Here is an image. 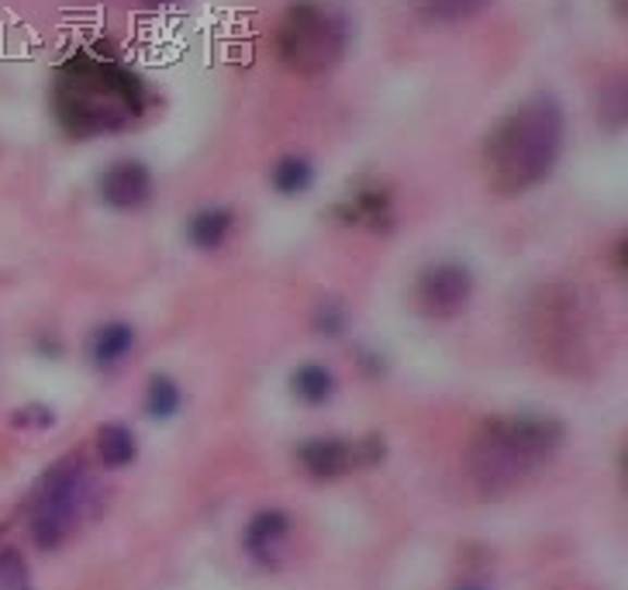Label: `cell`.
I'll list each match as a JSON object with an SVG mask.
<instances>
[{"instance_id": "11", "label": "cell", "mask_w": 628, "mask_h": 590, "mask_svg": "<svg viewBox=\"0 0 628 590\" xmlns=\"http://www.w3.org/2000/svg\"><path fill=\"white\" fill-rule=\"evenodd\" d=\"M235 235V211L225 205H205L187 218V242L200 253H218Z\"/></svg>"}, {"instance_id": "9", "label": "cell", "mask_w": 628, "mask_h": 590, "mask_svg": "<svg viewBox=\"0 0 628 590\" xmlns=\"http://www.w3.org/2000/svg\"><path fill=\"white\" fill-rule=\"evenodd\" d=\"M138 345V335L128 321H104L97 324L90 332V342H87V356L94 362V370H118L121 362H125Z\"/></svg>"}, {"instance_id": "10", "label": "cell", "mask_w": 628, "mask_h": 590, "mask_svg": "<svg viewBox=\"0 0 628 590\" xmlns=\"http://www.w3.org/2000/svg\"><path fill=\"white\" fill-rule=\"evenodd\" d=\"M297 459L315 480H335L349 474V466L356 463V450L342 439H308L297 450Z\"/></svg>"}, {"instance_id": "2", "label": "cell", "mask_w": 628, "mask_h": 590, "mask_svg": "<svg viewBox=\"0 0 628 590\" xmlns=\"http://www.w3.org/2000/svg\"><path fill=\"white\" fill-rule=\"evenodd\" d=\"M52 108L59 125L76 138L114 135L146 111V87L118 59L79 52L56 73Z\"/></svg>"}, {"instance_id": "12", "label": "cell", "mask_w": 628, "mask_h": 590, "mask_svg": "<svg viewBox=\"0 0 628 590\" xmlns=\"http://www.w3.org/2000/svg\"><path fill=\"white\" fill-rule=\"evenodd\" d=\"M315 183V162L300 152H287L273 162L270 170V187L280 194V197H300L308 194V187Z\"/></svg>"}, {"instance_id": "18", "label": "cell", "mask_w": 628, "mask_h": 590, "mask_svg": "<svg viewBox=\"0 0 628 590\" xmlns=\"http://www.w3.org/2000/svg\"><path fill=\"white\" fill-rule=\"evenodd\" d=\"M346 311L342 308H332V304H325V308L318 311V329L325 332V335H338L342 329H346Z\"/></svg>"}, {"instance_id": "7", "label": "cell", "mask_w": 628, "mask_h": 590, "mask_svg": "<svg viewBox=\"0 0 628 590\" xmlns=\"http://www.w3.org/2000/svg\"><path fill=\"white\" fill-rule=\"evenodd\" d=\"M156 194V176L141 159H114L97 176V197L111 211H141Z\"/></svg>"}, {"instance_id": "16", "label": "cell", "mask_w": 628, "mask_h": 590, "mask_svg": "<svg viewBox=\"0 0 628 590\" xmlns=\"http://www.w3.org/2000/svg\"><path fill=\"white\" fill-rule=\"evenodd\" d=\"M491 8V0H421V11L429 22L439 25H459L470 22V17L483 14Z\"/></svg>"}, {"instance_id": "3", "label": "cell", "mask_w": 628, "mask_h": 590, "mask_svg": "<svg viewBox=\"0 0 628 590\" xmlns=\"http://www.w3.org/2000/svg\"><path fill=\"white\" fill-rule=\"evenodd\" d=\"M563 425L545 415H512L483 429L470 450V474L483 494H508L559 453Z\"/></svg>"}, {"instance_id": "17", "label": "cell", "mask_w": 628, "mask_h": 590, "mask_svg": "<svg viewBox=\"0 0 628 590\" xmlns=\"http://www.w3.org/2000/svg\"><path fill=\"white\" fill-rule=\"evenodd\" d=\"M0 590H32V566L17 549H0Z\"/></svg>"}, {"instance_id": "20", "label": "cell", "mask_w": 628, "mask_h": 590, "mask_svg": "<svg viewBox=\"0 0 628 590\" xmlns=\"http://www.w3.org/2000/svg\"><path fill=\"white\" fill-rule=\"evenodd\" d=\"M149 8H163V4H173V0H146Z\"/></svg>"}, {"instance_id": "8", "label": "cell", "mask_w": 628, "mask_h": 590, "mask_svg": "<svg viewBox=\"0 0 628 590\" xmlns=\"http://www.w3.org/2000/svg\"><path fill=\"white\" fill-rule=\"evenodd\" d=\"M291 515L280 512V507H262L256 512L246 525V536H242V545L246 553L259 563V566H276L287 553V542H291Z\"/></svg>"}, {"instance_id": "6", "label": "cell", "mask_w": 628, "mask_h": 590, "mask_svg": "<svg viewBox=\"0 0 628 590\" xmlns=\"http://www.w3.org/2000/svg\"><path fill=\"white\" fill-rule=\"evenodd\" d=\"M477 291L473 270L459 259L429 262L415 280V308L432 321H450L470 308Z\"/></svg>"}, {"instance_id": "14", "label": "cell", "mask_w": 628, "mask_h": 590, "mask_svg": "<svg viewBox=\"0 0 628 590\" xmlns=\"http://www.w3.org/2000/svg\"><path fill=\"white\" fill-rule=\"evenodd\" d=\"M291 386L304 404H325L335 394V373L325 362H304L294 370Z\"/></svg>"}, {"instance_id": "13", "label": "cell", "mask_w": 628, "mask_h": 590, "mask_svg": "<svg viewBox=\"0 0 628 590\" xmlns=\"http://www.w3.org/2000/svg\"><path fill=\"white\" fill-rule=\"evenodd\" d=\"M97 456L108 470H125V466L135 463V456H138L135 432L128 425H118V421L104 425V429L97 432Z\"/></svg>"}, {"instance_id": "5", "label": "cell", "mask_w": 628, "mask_h": 590, "mask_svg": "<svg viewBox=\"0 0 628 590\" xmlns=\"http://www.w3.org/2000/svg\"><path fill=\"white\" fill-rule=\"evenodd\" d=\"M90 501H94V483H90L84 459L70 456L63 463H56L32 494V525L28 528H32L35 545L46 549V553L63 545L73 532V525L84 518Z\"/></svg>"}, {"instance_id": "4", "label": "cell", "mask_w": 628, "mask_h": 590, "mask_svg": "<svg viewBox=\"0 0 628 590\" xmlns=\"http://www.w3.org/2000/svg\"><path fill=\"white\" fill-rule=\"evenodd\" d=\"M349 49V25L321 0H294L276 28L280 63L297 76L332 73Z\"/></svg>"}, {"instance_id": "15", "label": "cell", "mask_w": 628, "mask_h": 590, "mask_svg": "<svg viewBox=\"0 0 628 590\" xmlns=\"http://www.w3.org/2000/svg\"><path fill=\"white\" fill-rule=\"evenodd\" d=\"M184 408V391L170 373H156L146 386V415L156 421H170Z\"/></svg>"}, {"instance_id": "1", "label": "cell", "mask_w": 628, "mask_h": 590, "mask_svg": "<svg viewBox=\"0 0 628 590\" xmlns=\"http://www.w3.org/2000/svg\"><path fill=\"white\" fill-rule=\"evenodd\" d=\"M566 146V114L553 94L512 108L483 138V180L497 197H521L553 176Z\"/></svg>"}, {"instance_id": "19", "label": "cell", "mask_w": 628, "mask_h": 590, "mask_svg": "<svg viewBox=\"0 0 628 590\" xmlns=\"http://www.w3.org/2000/svg\"><path fill=\"white\" fill-rule=\"evenodd\" d=\"M456 590H488V587H480V583H459Z\"/></svg>"}]
</instances>
